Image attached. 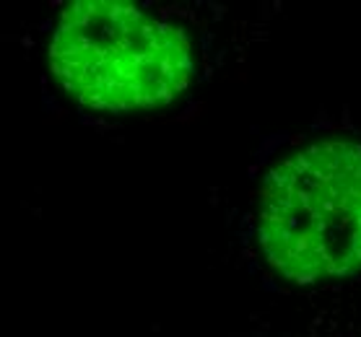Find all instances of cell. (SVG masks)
Segmentation results:
<instances>
[{
    "mask_svg": "<svg viewBox=\"0 0 361 337\" xmlns=\"http://www.w3.org/2000/svg\"><path fill=\"white\" fill-rule=\"evenodd\" d=\"M49 68L83 107L135 112L177 99L195 75V58L180 26L133 3L78 0L55 24Z\"/></svg>",
    "mask_w": 361,
    "mask_h": 337,
    "instance_id": "obj_1",
    "label": "cell"
},
{
    "mask_svg": "<svg viewBox=\"0 0 361 337\" xmlns=\"http://www.w3.org/2000/svg\"><path fill=\"white\" fill-rule=\"evenodd\" d=\"M257 244L294 283L361 272V146L317 140L265 177L257 198Z\"/></svg>",
    "mask_w": 361,
    "mask_h": 337,
    "instance_id": "obj_2",
    "label": "cell"
}]
</instances>
